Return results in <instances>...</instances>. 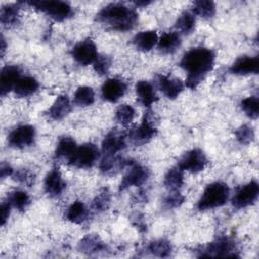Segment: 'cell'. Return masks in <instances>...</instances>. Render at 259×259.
<instances>
[{
  "instance_id": "1",
  "label": "cell",
  "mask_w": 259,
  "mask_h": 259,
  "mask_svg": "<svg viewBox=\"0 0 259 259\" xmlns=\"http://www.w3.org/2000/svg\"><path fill=\"white\" fill-rule=\"evenodd\" d=\"M214 59V53L204 47L192 48L183 55L180 67L187 72L186 86L188 88L195 89L199 85L206 74L211 71Z\"/></svg>"
},
{
  "instance_id": "2",
  "label": "cell",
  "mask_w": 259,
  "mask_h": 259,
  "mask_svg": "<svg viewBox=\"0 0 259 259\" xmlns=\"http://www.w3.org/2000/svg\"><path fill=\"white\" fill-rule=\"evenodd\" d=\"M96 20L110 29L127 31L136 25L138 13L123 3H109L96 14Z\"/></svg>"
},
{
  "instance_id": "3",
  "label": "cell",
  "mask_w": 259,
  "mask_h": 259,
  "mask_svg": "<svg viewBox=\"0 0 259 259\" xmlns=\"http://www.w3.org/2000/svg\"><path fill=\"white\" fill-rule=\"evenodd\" d=\"M229 186L221 181L208 184L197 201V208L200 211L213 209L224 205L229 199Z\"/></svg>"
},
{
  "instance_id": "4",
  "label": "cell",
  "mask_w": 259,
  "mask_h": 259,
  "mask_svg": "<svg viewBox=\"0 0 259 259\" xmlns=\"http://www.w3.org/2000/svg\"><path fill=\"white\" fill-rule=\"evenodd\" d=\"M26 3L42 11L56 21H63L73 14L71 5L65 1H28Z\"/></svg>"
},
{
  "instance_id": "5",
  "label": "cell",
  "mask_w": 259,
  "mask_h": 259,
  "mask_svg": "<svg viewBox=\"0 0 259 259\" xmlns=\"http://www.w3.org/2000/svg\"><path fill=\"white\" fill-rule=\"evenodd\" d=\"M236 244L228 236H220L202 248L199 257H237Z\"/></svg>"
},
{
  "instance_id": "6",
  "label": "cell",
  "mask_w": 259,
  "mask_h": 259,
  "mask_svg": "<svg viewBox=\"0 0 259 259\" xmlns=\"http://www.w3.org/2000/svg\"><path fill=\"white\" fill-rule=\"evenodd\" d=\"M98 157L99 151L97 147L94 144L86 143L80 147H77L72 157L68 160V163L73 167L86 169L92 167L97 161Z\"/></svg>"
},
{
  "instance_id": "7",
  "label": "cell",
  "mask_w": 259,
  "mask_h": 259,
  "mask_svg": "<svg viewBox=\"0 0 259 259\" xmlns=\"http://www.w3.org/2000/svg\"><path fill=\"white\" fill-rule=\"evenodd\" d=\"M156 134L157 130L154 124L153 115L147 113L143 119V122L130 131L127 139L135 146H142L150 142L156 136Z\"/></svg>"
},
{
  "instance_id": "8",
  "label": "cell",
  "mask_w": 259,
  "mask_h": 259,
  "mask_svg": "<svg viewBox=\"0 0 259 259\" xmlns=\"http://www.w3.org/2000/svg\"><path fill=\"white\" fill-rule=\"evenodd\" d=\"M35 139V128L30 124H22L10 132L7 141L10 147L24 149L31 146Z\"/></svg>"
},
{
  "instance_id": "9",
  "label": "cell",
  "mask_w": 259,
  "mask_h": 259,
  "mask_svg": "<svg viewBox=\"0 0 259 259\" xmlns=\"http://www.w3.org/2000/svg\"><path fill=\"white\" fill-rule=\"evenodd\" d=\"M207 164V158L200 149H192L186 152L179 160L178 167L183 171L197 173L202 171Z\"/></svg>"
},
{
  "instance_id": "10",
  "label": "cell",
  "mask_w": 259,
  "mask_h": 259,
  "mask_svg": "<svg viewBox=\"0 0 259 259\" xmlns=\"http://www.w3.org/2000/svg\"><path fill=\"white\" fill-rule=\"evenodd\" d=\"M259 185L257 181L252 180L247 184L242 185L233 196L232 203L236 208H244L253 204L258 197Z\"/></svg>"
},
{
  "instance_id": "11",
  "label": "cell",
  "mask_w": 259,
  "mask_h": 259,
  "mask_svg": "<svg viewBox=\"0 0 259 259\" xmlns=\"http://www.w3.org/2000/svg\"><path fill=\"white\" fill-rule=\"evenodd\" d=\"M149 177L150 170L147 167L133 162L130 165V170H127L119 183V191H123L132 186H141L149 179Z\"/></svg>"
},
{
  "instance_id": "12",
  "label": "cell",
  "mask_w": 259,
  "mask_h": 259,
  "mask_svg": "<svg viewBox=\"0 0 259 259\" xmlns=\"http://www.w3.org/2000/svg\"><path fill=\"white\" fill-rule=\"evenodd\" d=\"M72 57L82 66L93 64L98 57L96 45L91 39L81 40L73 47Z\"/></svg>"
},
{
  "instance_id": "13",
  "label": "cell",
  "mask_w": 259,
  "mask_h": 259,
  "mask_svg": "<svg viewBox=\"0 0 259 259\" xmlns=\"http://www.w3.org/2000/svg\"><path fill=\"white\" fill-rule=\"evenodd\" d=\"M126 134L119 128H112L109 131L101 144L104 155H115L126 147Z\"/></svg>"
},
{
  "instance_id": "14",
  "label": "cell",
  "mask_w": 259,
  "mask_h": 259,
  "mask_svg": "<svg viewBox=\"0 0 259 259\" xmlns=\"http://www.w3.org/2000/svg\"><path fill=\"white\" fill-rule=\"evenodd\" d=\"M126 91V84L117 78L106 80L101 87V96L108 102L118 101Z\"/></svg>"
},
{
  "instance_id": "15",
  "label": "cell",
  "mask_w": 259,
  "mask_h": 259,
  "mask_svg": "<svg viewBox=\"0 0 259 259\" xmlns=\"http://www.w3.org/2000/svg\"><path fill=\"white\" fill-rule=\"evenodd\" d=\"M229 71L234 75L257 74L259 71V59L257 56H241L232 64Z\"/></svg>"
},
{
  "instance_id": "16",
  "label": "cell",
  "mask_w": 259,
  "mask_h": 259,
  "mask_svg": "<svg viewBox=\"0 0 259 259\" xmlns=\"http://www.w3.org/2000/svg\"><path fill=\"white\" fill-rule=\"evenodd\" d=\"M20 74V69L17 66L9 65L2 68L0 74V93L2 96L14 89L16 83L21 78Z\"/></svg>"
},
{
  "instance_id": "17",
  "label": "cell",
  "mask_w": 259,
  "mask_h": 259,
  "mask_svg": "<svg viewBox=\"0 0 259 259\" xmlns=\"http://www.w3.org/2000/svg\"><path fill=\"white\" fill-rule=\"evenodd\" d=\"M133 162L126 160L121 156L115 155H104L99 164V170L105 175H112L120 170L130 166Z\"/></svg>"
},
{
  "instance_id": "18",
  "label": "cell",
  "mask_w": 259,
  "mask_h": 259,
  "mask_svg": "<svg viewBox=\"0 0 259 259\" xmlns=\"http://www.w3.org/2000/svg\"><path fill=\"white\" fill-rule=\"evenodd\" d=\"M157 85L163 94L169 99H175L184 87L181 80L164 75H159L157 77Z\"/></svg>"
},
{
  "instance_id": "19",
  "label": "cell",
  "mask_w": 259,
  "mask_h": 259,
  "mask_svg": "<svg viewBox=\"0 0 259 259\" xmlns=\"http://www.w3.org/2000/svg\"><path fill=\"white\" fill-rule=\"evenodd\" d=\"M45 191L53 197H57L62 194L66 187V183L57 168L52 169L45 177L44 181Z\"/></svg>"
},
{
  "instance_id": "20",
  "label": "cell",
  "mask_w": 259,
  "mask_h": 259,
  "mask_svg": "<svg viewBox=\"0 0 259 259\" xmlns=\"http://www.w3.org/2000/svg\"><path fill=\"white\" fill-rule=\"evenodd\" d=\"M77 248L81 253L93 255L104 252L106 250V245L99 236L95 234H88L79 241Z\"/></svg>"
},
{
  "instance_id": "21",
  "label": "cell",
  "mask_w": 259,
  "mask_h": 259,
  "mask_svg": "<svg viewBox=\"0 0 259 259\" xmlns=\"http://www.w3.org/2000/svg\"><path fill=\"white\" fill-rule=\"evenodd\" d=\"M136 93L139 102L146 107H150L158 99L153 85L145 80L139 81L136 84Z\"/></svg>"
},
{
  "instance_id": "22",
  "label": "cell",
  "mask_w": 259,
  "mask_h": 259,
  "mask_svg": "<svg viewBox=\"0 0 259 259\" xmlns=\"http://www.w3.org/2000/svg\"><path fill=\"white\" fill-rule=\"evenodd\" d=\"M71 111V103L67 95H60L48 110V115L54 120H61Z\"/></svg>"
},
{
  "instance_id": "23",
  "label": "cell",
  "mask_w": 259,
  "mask_h": 259,
  "mask_svg": "<svg viewBox=\"0 0 259 259\" xmlns=\"http://www.w3.org/2000/svg\"><path fill=\"white\" fill-rule=\"evenodd\" d=\"M133 44L138 50L142 52H149L155 47L156 44H158L157 32L154 30L141 31L134 36Z\"/></svg>"
},
{
  "instance_id": "24",
  "label": "cell",
  "mask_w": 259,
  "mask_h": 259,
  "mask_svg": "<svg viewBox=\"0 0 259 259\" xmlns=\"http://www.w3.org/2000/svg\"><path fill=\"white\" fill-rule=\"evenodd\" d=\"M180 45L181 38L177 32H165L158 38V48L164 54L174 53Z\"/></svg>"
},
{
  "instance_id": "25",
  "label": "cell",
  "mask_w": 259,
  "mask_h": 259,
  "mask_svg": "<svg viewBox=\"0 0 259 259\" xmlns=\"http://www.w3.org/2000/svg\"><path fill=\"white\" fill-rule=\"evenodd\" d=\"M37 89V80L31 76H24L18 80L13 90L18 97H27L32 95Z\"/></svg>"
},
{
  "instance_id": "26",
  "label": "cell",
  "mask_w": 259,
  "mask_h": 259,
  "mask_svg": "<svg viewBox=\"0 0 259 259\" xmlns=\"http://www.w3.org/2000/svg\"><path fill=\"white\" fill-rule=\"evenodd\" d=\"M183 170H181L178 165L169 169L164 176V185L170 191H178V189L183 185Z\"/></svg>"
},
{
  "instance_id": "27",
  "label": "cell",
  "mask_w": 259,
  "mask_h": 259,
  "mask_svg": "<svg viewBox=\"0 0 259 259\" xmlns=\"http://www.w3.org/2000/svg\"><path fill=\"white\" fill-rule=\"evenodd\" d=\"M88 218V209L86 205L80 201L76 200L74 201L66 212V219L74 224H81L85 222Z\"/></svg>"
},
{
  "instance_id": "28",
  "label": "cell",
  "mask_w": 259,
  "mask_h": 259,
  "mask_svg": "<svg viewBox=\"0 0 259 259\" xmlns=\"http://www.w3.org/2000/svg\"><path fill=\"white\" fill-rule=\"evenodd\" d=\"M19 3L6 4L1 7L0 20L3 26L10 27L17 23L19 17Z\"/></svg>"
},
{
  "instance_id": "29",
  "label": "cell",
  "mask_w": 259,
  "mask_h": 259,
  "mask_svg": "<svg viewBox=\"0 0 259 259\" xmlns=\"http://www.w3.org/2000/svg\"><path fill=\"white\" fill-rule=\"evenodd\" d=\"M77 149L76 142L71 137H62L57 145L55 156L57 159H67L69 160Z\"/></svg>"
},
{
  "instance_id": "30",
  "label": "cell",
  "mask_w": 259,
  "mask_h": 259,
  "mask_svg": "<svg viewBox=\"0 0 259 259\" xmlns=\"http://www.w3.org/2000/svg\"><path fill=\"white\" fill-rule=\"evenodd\" d=\"M175 27L183 34H189L195 27V16L193 12L185 10L183 11L175 22Z\"/></svg>"
},
{
  "instance_id": "31",
  "label": "cell",
  "mask_w": 259,
  "mask_h": 259,
  "mask_svg": "<svg viewBox=\"0 0 259 259\" xmlns=\"http://www.w3.org/2000/svg\"><path fill=\"white\" fill-rule=\"evenodd\" d=\"M192 11L202 18H211L215 14V4L210 0H197L193 2Z\"/></svg>"
},
{
  "instance_id": "32",
  "label": "cell",
  "mask_w": 259,
  "mask_h": 259,
  "mask_svg": "<svg viewBox=\"0 0 259 259\" xmlns=\"http://www.w3.org/2000/svg\"><path fill=\"white\" fill-rule=\"evenodd\" d=\"M7 201L10 203L11 206L18 209L19 211L25 210V208L30 203L29 195L22 190H15L7 196Z\"/></svg>"
},
{
  "instance_id": "33",
  "label": "cell",
  "mask_w": 259,
  "mask_h": 259,
  "mask_svg": "<svg viewBox=\"0 0 259 259\" xmlns=\"http://www.w3.org/2000/svg\"><path fill=\"white\" fill-rule=\"evenodd\" d=\"M148 250L152 255L163 258V257H169L171 255L172 247L167 240L159 239V240L152 241L148 246Z\"/></svg>"
},
{
  "instance_id": "34",
  "label": "cell",
  "mask_w": 259,
  "mask_h": 259,
  "mask_svg": "<svg viewBox=\"0 0 259 259\" xmlns=\"http://www.w3.org/2000/svg\"><path fill=\"white\" fill-rule=\"evenodd\" d=\"M94 91L89 86L79 87L74 94V102L79 106H89L94 102Z\"/></svg>"
},
{
  "instance_id": "35",
  "label": "cell",
  "mask_w": 259,
  "mask_h": 259,
  "mask_svg": "<svg viewBox=\"0 0 259 259\" xmlns=\"http://www.w3.org/2000/svg\"><path fill=\"white\" fill-rule=\"evenodd\" d=\"M111 202V194L107 188H103L96 194L91 203V208L96 212H102L106 210Z\"/></svg>"
},
{
  "instance_id": "36",
  "label": "cell",
  "mask_w": 259,
  "mask_h": 259,
  "mask_svg": "<svg viewBox=\"0 0 259 259\" xmlns=\"http://www.w3.org/2000/svg\"><path fill=\"white\" fill-rule=\"evenodd\" d=\"M135 109L128 104L120 105L115 111V120L121 125L130 124L135 118Z\"/></svg>"
},
{
  "instance_id": "37",
  "label": "cell",
  "mask_w": 259,
  "mask_h": 259,
  "mask_svg": "<svg viewBox=\"0 0 259 259\" xmlns=\"http://www.w3.org/2000/svg\"><path fill=\"white\" fill-rule=\"evenodd\" d=\"M241 108L251 119H256L259 115V104L257 96H249L241 101Z\"/></svg>"
},
{
  "instance_id": "38",
  "label": "cell",
  "mask_w": 259,
  "mask_h": 259,
  "mask_svg": "<svg viewBox=\"0 0 259 259\" xmlns=\"http://www.w3.org/2000/svg\"><path fill=\"white\" fill-rule=\"evenodd\" d=\"M235 137L240 144L248 145L254 140L255 134H254L252 126H250L248 124H243L236 130Z\"/></svg>"
},
{
  "instance_id": "39",
  "label": "cell",
  "mask_w": 259,
  "mask_h": 259,
  "mask_svg": "<svg viewBox=\"0 0 259 259\" xmlns=\"http://www.w3.org/2000/svg\"><path fill=\"white\" fill-rule=\"evenodd\" d=\"M111 63H112V59L110 56L98 55V57L96 58V60L93 63L94 71L100 76L105 75L108 73V71L111 67Z\"/></svg>"
},
{
  "instance_id": "40",
  "label": "cell",
  "mask_w": 259,
  "mask_h": 259,
  "mask_svg": "<svg viewBox=\"0 0 259 259\" xmlns=\"http://www.w3.org/2000/svg\"><path fill=\"white\" fill-rule=\"evenodd\" d=\"M185 200V197L178 191H171L163 200L164 207L167 209H172L179 207Z\"/></svg>"
},
{
  "instance_id": "41",
  "label": "cell",
  "mask_w": 259,
  "mask_h": 259,
  "mask_svg": "<svg viewBox=\"0 0 259 259\" xmlns=\"http://www.w3.org/2000/svg\"><path fill=\"white\" fill-rule=\"evenodd\" d=\"M12 176L14 177L15 180H17L18 182H20L24 185H27V186L32 185L34 183V180H35L34 174L32 172H30L29 170H27V169L17 170L15 172H13Z\"/></svg>"
},
{
  "instance_id": "42",
  "label": "cell",
  "mask_w": 259,
  "mask_h": 259,
  "mask_svg": "<svg viewBox=\"0 0 259 259\" xmlns=\"http://www.w3.org/2000/svg\"><path fill=\"white\" fill-rule=\"evenodd\" d=\"M10 203L6 200L1 203V226H4L10 214Z\"/></svg>"
},
{
  "instance_id": "43",
  "label": "cell",
  "mask_w": 259,
  "mask_h": 259,
  "mask_svg": "<svg viewBox=\"0 0 259 259\" xmlns=\"http://www.w3.org/2000/svg\"><path fill=\"white\" fill-rule=\"evenodd\" d=\"M13 169L11 168V166L9 164L6 163H2L1 167H0V176L2 179H4L7 176H10L13 174Z\"/></svg>"
},
{
  "instance_id": "44",
  "label": "cell",
  "mask_w": 259,
  "mask_h": 259,
  "mask_svg": "<svg viewBox=\"0 0 259 259\" xmlns=\"http://www.w3.org/2000/svg\"><path fill=\"white\" fill-rule=\"evenodd\" d=\"M134 219V225L137 227V228H139V229H141V228H143V230H146V225H145V222H144V219H143V217H141L139 213L138 214H136L135 215V218H133Z\"/></svg>"
},
{
  "instance_id": "45",
  "label": "cell",
  "mask_w": 259,
  "mask_h": 259,
  "mask_svg": "<svg viewBox=\"0 0 259 259\" xmlns=\"http://www.w3.org/2000/svg\"><path fill=\"white\" fill-rule=\"evenodd\" d=\"M5 48H6V45H5V39L3 37V35L1 36V57H3L4 53H5Z\"/></svg>"
},
{
  "instance_id": "46",
  "label": "cell",
  "mask_w": 259,
  "mask_h": 259,
  "mask_svg": "<svg viewBox=\"0 0 259 259\" xmlns=\"http://www.w3.org/2000/svg\"><path fill=\"white\" fill-rule=\"evenodd\" d=\"M150 3H151L150 1H137V2H135V4L137 6H147Z\"/></svg>"
}]
</instances>
